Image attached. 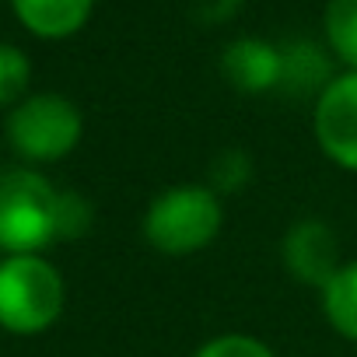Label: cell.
<instances>
[{
	"label": "cell",
	"instance_id": "obj_1",
	"mask_svg": "<svg viewBox=\"0 0 357 357\" xmlns=\"http://www.w3.org/2000/svg\"><path fill=\"white\" fill-rule=\"evenodd\" d=\"M225 231V200L207 183H172L151 197L140 218L144 242L165 259L211 249Z\"/></svg>",
	"mask_w": 357,
	"mask_h": 357
},
{
	"label": "cell",
	"instance_id": "obj_2",
	"mask_svg": "<svg viewBox=\"0 0 357 357\" xmlns=\"http://www.w3.org/2000/svg\"><path fill=\"white\" fill-rule=\"evenodd\" d=\"M60 242V190L32 168L0 172V252L29 256Z\"/></svg>",
	"mask_w": 357,
	"mask_h": 357
},
{
	"label": "cell",
	"instance_id": "obj_3",
	"mask_svg": "<svg viewBox=\"0 0 357 357\" xmlns=\"http://www.w3.org/2000/svg\"><path fill=\"white\" fill-rule=\"evenodd\" d=\"M67 308V284L56 263L43 252L0 259V329L15 336H39L60 322Z\"/></svg>",
	"mask_w": 357,
	"mask_h": 357
},
{
	"label": "cell",
	"instance_id": "obj_4",
	"mask_svg": "<svg viewBox=\"0 0 357 357\" xmlns=\"http://www.w3.org/2000/svg\"><path fill=\"white\" fill-rule=\"evenodd\" d=\"M11 151L29 165H53L74 154V147L84 137V116L81 109L56 91L25 95L4 123Z\"/></svg>",
	"mask_w": 357,
	"mask_h": 357
},
{
	"label": "cell",
	"instance_id": "obj_5",
	"mask_svg": "<svg viewBox=\"0 0 357 357\" xmlns=\"http://www.w3.org/2000/svg\"><path fill=\"white\" fill-rule=\"evenodd\" d=\"M312 133L329 165L357 175V70H340L312 102Z\"/></svg>",
	"mask_w": 357,
	"mask_h": 357
},
{
	"label": "cell",
	"instance_id": "obj_6",
	"mask_svg": "<svg viewBox=\"0 0 357 357\" xmlns=\"http://www.w3.org/2000/svg\"><path fill=\"white\" fill-rule=\"evenodd\" d=\"M280 266L284 273L301 284V287H312V291H322L333 273L347 263L340 256V235L333 231L329 221L308 214V218H298L287 225V231L280 235Z\"/></svg>",
	"mask_w": 357,
	"mask_h": 357
},
{
	"label": "cell",
	"instance_id": "obj_7",
	"mask_svg": "<svg viewBox=\"0 0 357 357\" xmlns=\"http://www.w3.org/2000/svg\"><path fill=\"white\" fill-rule=\"evenodd\" d=\"M221 77L231 91L259 98L280 91V43L263 36H238L221 50Z\"/></svg>",
	"mask_w": 357,
	"mask_h": 357
},
{
	"label": "cell",
	"instance_id": "obj_8",
	"mask_svg": "<svg viewBox=\"0 0 357 357\" xmlns=\"http://www.w3.org/2000/svg\"><path fill=\"white\" fill-rule=\"evenodd\" d=\"M336 60L322 39L294 36L280 43V91L287 98H319L336 77Z\"/></svg>",
	"mask_w": 357,
	"mask_h": 357
},
{
	"label": "cell",
	"instance_id": "obj_9",
	"mask_svg": "<svg viewBox=\"0 0 357 357\" xmlns=\"http://www.w3.org/2000/svg\"><path fill=\"white\" fill-rule=\"evenodd\" d=\"M11 8L32 36L70 39L88 25L95 0H11Z\"/></svg>",
	"mask_w": 357,
	"mask_h": 357
},
{
	"label": "cell",
	"instance_id": "obj_10",
	"mask_svg": "<svg viewBox=\"0 0 357 357\" xmlns=\"http://www.w3.org/2000/svg\"><path fill=\"white\" fill-rule=\"evenodd\" d=\"M319 308H322V319L326 326L357 347V259H347L333 280L319 291Z\"/></svg>",
	"mask_w": 357,
	"mask_h": 357
},
{
	"label": "cell",
	"instance_id": "obj_11",
	"mask_svg": "<svg viewBox=\"0 0 357 357\" xmlns=\"http://www.w3.org/2000/svg\"><path fill=\"white\" fill-rule=\"evenodd\" d=\"M322 43L343 70H357V0H326Z\"/></svg>",
	"mask_w": 357,
	"mask_h": 357
},
{
	"label": "cell",
	"instance_id": "obj_12",
	"mask_svg": "<svg viewBox=\"0 0 357 357\" xmlns=\"http://www.w3.org/2000/svg\"><path fill=\"white\" fill-rule=\"evenodd\" d=\"M252 178H256V161H252V154L242 151V147H225V151H218V154L211 158L204 183H207L221 200H228V197L245 193V190L252 186Z\"/></svg>",
	"mask_w": 357,
	"mask_h": 357
},
{
	"label": "cell",
	"instance_id": "obj_13",
	"mask_svg": "<svg viewBox=\"0 0 357 357\" xmlns=\"http://www.w3.org/2000/svg\"><path fill=\"white\" fill-rule=\"evenodd\" d=\"M32 81V63L29 56L11 46V43H0V109H15Z\"/></svg>",
	"mask_w": 357,
	"mask_h": 357
},
{
	"label": "cell",
	"instance_id": "obj_14",
	"mask_svg": "<svg viewBox=\"0 0 357 357\" xmlns=\"http://www.w3.org/2000/svg\"><path fill=\"white\" fill-rule=\"evenodd\" d=\"M190 357H280V354L266 340H259L252 333L231 329V333H218V336L204 340Z\"/></svg>",
	"mask_w": 357,
	"mask_h": 357
},
{
	"label": "cell",
	"instance_id": "obj_15",
	"mask_svg": "<svg viewBox=\"0 0 357 357\" xmlns=\"http://www.w3.org/2000/svg\"><path fill=\"white\" fill-rule=\"evenodd\" d=\"M95 225V207L77 190H60V242H74L88 235Z\"/></svg>",
	"mask_w": 357,
	"mask_h": 357
},
{
	"label": "cell",
	"instance_id": "obj_16",
	"mask_svg": "<svg viewBox=\"0 0 357 357\" xmlns=\"http://www.w3.org/2000/svg\"><path fill=\"white\" fill-rule=\"evenodd\" d=\"M242 8L245 0H190V15L200 25H228L231 18H238Z\"/></svg>",
	"mask_w": 357,
	"mask_h": 357
}]
</instances>
